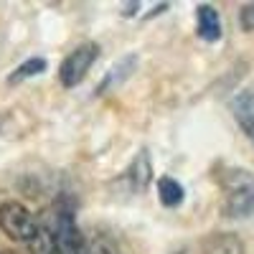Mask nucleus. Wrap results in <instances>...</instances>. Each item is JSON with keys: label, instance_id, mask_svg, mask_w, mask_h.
Here are the masks:
<instances>
[{"label": "nucleus", "instance_id": "0eeeda50", "mask_svg": "<svg viewBox=\"0 0 254 254\" xmlns=\"http://www.w3.org/2000/svg\"><path fill=\"white\" fill-rule=\"evenodd\" d=\"M127 178H130L135 193H142V190L150 186L153 163H150V155H147V150H140V153H137V158H135L132 165H130V171H127Z\"/></svg>", "mask_w": 254, "mask_h": 254}, {"label": "nucleus", "instance_id": "7ed1b4c3", "mask_svg": "<svg viewBox=\"0 0 254 254\" xmlns=\"http://www.w3.org/2000/svg\"><path fill=\"white\" fill-rule=\"evenodd\" d=\"M0 229L15 242H31L36 234V219L33 214L18 201H8L0 206Z\"/></svg>", "mask_w": 254, "mask_h": 254}, {"label": "nucleus", "instance_id": "ddd939ff", "mask_svg": "<svg viewBox=\"0 0 254 254\" xmlns=\"http://www.w3.org/2000/svg\"><path fill=\"white\" fill-rule=\"evenodd\" d=\"M242 28L244 31H254V3L242 8Z\"/></svg>", "mask_w": 254, "mask_h": 254}, {"label": "nucleus", "instance_id": "1a4fd4ad", "mask_svg": "<svg viewBox=\"0 0 254 254\" xmlns=\"http://www.w3.org/2000/svg\"><path fill=\"white\" fill-rule=\"evenodd\" d=\"M203 254H244V244L234 234H214L206 239Z\"/></svg>", "mask_w": 254, "mask_h": 254}, {"label": "nucleus", "instance_id": "2eb2a0df", "mask_svg": "<svg viewBox=\"0 0 254 254\" xmlns=\"http://www.w3.org/2000/svg\"><path fill=\"white\" fill-rule=\"evenodd\" d=\"M0 254H15V252H0Z\"/></svg>", "mask_w": 254, "mask_h": 254}, {"label": "nucleus", "instance_id": "f8f14e48", "mask_svg": "<svg viewBox=\"0 0 254 254\" xmlns=\"http://www.w3.org/2000/svg\"><path fill=\"white\" fill-rule=\"evenodd\" d=\"M46 71V59H28V61H23L20 66L8 76V81L10 84H20V81H26V79H33V76H38V74H44Z\"/></svg>", "mask_w": 254, "mask_h": 254}, {"label": "nucleus", "instance_id": "4468645a", "mask_svg": "<svg viewBox=\"0 0 254 254\" xmlns=\"http://www.w3.org/2000/svg\"><path fill=\"white\" fill-rule=\"evenodd\" d=\"M137 8H140L137 3H130V5H125V8H122V15H132V13H135Z\"/></svg>", "mask_w": 254, "mask_h": 254}, {"label": "nucleus", "instance_id": "9d476101", "mask_svg": "<svg viewBox=\"0 0 254 254\" xmlns=\"http://www.w3.org/2000/svg\"><path fill=\"white\" fill-rule=\"evenodd\" d=\"M158 198H160V203L165 208H178L183 203V198H186V190H183V186L176 178L163 176L158 181Z\"/></svg>", "mask_w": 254, "mask_h": 254}, {"label": "nucleus", "instance_id": "9b49d317", "mask_svg": "<svg viewBox=\"0 0 254 254\" xmlns=\"http://www.w3.org/2000/svg\"><path fill=\"white\" fill-rule=\"evenodd\" d=\"M31 254H56V234L49 226H38L33 239L28 242Z\"/></svg>", "mask_w": 254, "mask_h": 254}, {"label": "nucleus", "instance_id": "6e6552de", "mask_svg": "<svg viewBox=\"0 0 254 254\" xmlns=\"http://www.w3.org/2000/svg\"><path fill=\"white\" fill-rule=\"evenodd\" d=\"M231 110H234L237 122L242 125V130L254 137V94L252 92H239L231 99Z\"/></svg>", "mask_w": 254, "mask_h": 254}, {"label": "nucleus", "instance_id": "20e7f679", "mask_svg": "<svg viewBox=\"0 0 254 254\" xmlns=\"http://www.w3.org/2000/svg\"><path fill=\"white\" fill-rule=\"evenodd\" d=\"M54 234H56V254H84V239L69 211H64L59 216V226L54 229Z\"/></svg>", "mask_w": 254, "mask_h": 254}, {"label": "nucleus", "instance_id": "dca6fc26", "mask_svg": "<svg viewBox=\"0 0 254 254\" xmlns=\"http://www.w3.org/2000/svg\"><path fill=\"white\" fill-rule=\"evenodd\" d=\"M99 254H110V252H99Z\"/></svg>", "mask_w": 254, "mask_h": 254}, {"label": "nucleus", "instance_id": "423d86ee", "mask_svg": "<svg viewBox=\"0 0 254 254\" xmlns=\"http://www.w3.org/2000/svg\"><path fill=\"white\" fill-rule=\"evenodd\" d=\"M196 20H198V36L206 44H214V41L221 38V18H219V10L214 5H206V3L198 5Z\"/></svg>", "mask_w": 254, "mask_h": 254}, {"label": "nucleus", "instance_id": "39448f33", "mask_svg": "<svg viewBox=\"0 0 254 254\" xmlns=\"http://www.w3.org/2000/svg\"><path fill=\"white\" fill-rule=\"evenodd\" d=\"M137 69V56L135 54H127V56H122L115 66L104 74V79L97 84V94H107V92H112V89H117V87H122V84L132 76V71Z\"/></svg>", "mask_w": 254, "mask_h": 254}, {"label": "nucleus", "instance_id": "f257e3e1", "mask_svg": "<svg viewBox=\"0 0 254 254\" xmlns=\"http://www.w3.org/2000/svg\"><path fill=\"white\" fill-rule=\"evenodd\" d=\"M224 214L229 219H247L254 214V173L247 168H229L221 178Z\"/></svg>", "mask_w": 254, "mask_h": 254}, {"label": "nucleus", "instance_id": "f03ea898", "mask_svg": "<svg viewBox=\"0 0 254 254\" xmlns=\"http://www.w3.org/2000/svg\"><path fill=\"white\" fill-rule=\"evenodd\" d=\"M99 56V46L94 41H87V44H79L66 59L61 61V69H59V79L66 89H74L76 84L87 76V71L92 69V64Z\"/></svg>", "mask_w": 254, "mask_h": 254}]
</instances>
